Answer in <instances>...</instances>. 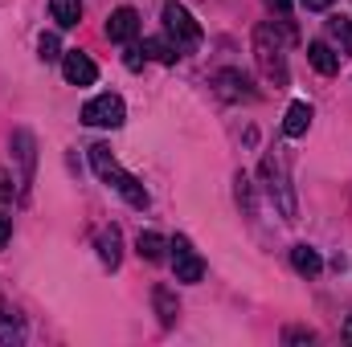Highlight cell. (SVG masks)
<instances>
[{
	"instance_id": "27",
	"label": "cell",
	"mask_w": 352,
	"mask_h": 347,
	"mask_svg": "<svg viewBox=\"0 0 352 347\" xmlns=\"http://www.w3.org/2000/svg\"><path fill=\"white\" fill-rule=\"evenodd\" d=\"M12 196V180H8V172H0V200H8Z\"/></svg>"
},
{
	"instance_id": "11",
	"label": "cell",
	"mask_w": 352,
	"mask_h": 347,
	"mask_svg": "<svg viewBox=\"0 0 352 347\" xmlns=\"http://www.w3.org/2000/svg\"><path fill=\"white\" fill-rule=\"evenodd\" d=\"M307 127H311V106L307 102H291L287 106V119H283V135L299 139V135H307Z\"/></svg>"
},
{
	"instance_id": "10",
	"label": "cell",
	"mask_w": 352,
	"mask_h": 347,
	"mask_svg": "<svg viewBox=\"0 0 352 347\" xmlns=\"http://www.w3.org/2000/svg\"><path fill=\"white\" fill-rule=\"evenodd\" d=\"M12 147H16V160H21V184H33V164H37V152H33V135L29 131H12Z\"/></svg>"
},
{
	"instance_id": "22",
	"label": "cell",
	"mask_w": 352,
	"mask_h": 347,
	"mask_svg": "<svg viewBox=\"0 0 352 347\" xmlns=\"http://www.w3.org/2000/svg\"><path fill=\"white\" fill-rule=\"evenodd\" d=\"M311 339H316V335H311L307 327H291V331H287V344H311Z\"/></svg>"
},
{
	"instance_id": "14",
	"label": "cell",
	"mask_w": 352,
	"mask_h": 347,
	"mask_svg": "<svg viewBox=\"0 0 352 347\" xmlns=\"http://www.w3.org/2000/svg\"><path fill=\"white\" fill-rule=\"evenodd\" d=\"M291 265H295L299 274H307V278H316V274L324 270V261H320V254H316L311 246H295V250H291Z\"/></svg>"
},
{
	"instance_id": "12",
	"label": "cell",
	"mask_w": 352,
	"mask_h": 347,
	"mask_svg": "<svg viewBox=\"0 0 352 347\" xmlns=\"http://www.w3.org/2000/svg\"><path fill=\"white\" fill-rule=\"evenodd\" d=\"M217 86H221V98H254L250 78L238 74V70H221V74H217Z\"/></svg>"
},
{
	"instance_id": "25",
	"label": "cell",
	"mask_w": 352,
	"mask_h": 347,
	"mask_svg": "<svg viewBox=\"0 0 352 347\" xmlns=\"http://www.w3.org/2000/svg\"><path fill=\"white\" fill-rule=\"evenodd\" d=\"M266 4H270V8H274V12H278V16H283V21H287V16H291V0H266Z\"/></svg>"
},
{
	"instance_id": "19",
	"label": "cell",
	"mask_w": 352,
	"mask_h": 347,
	"mask_svg": "<svg viewBox=\"0 0 352 347\" xmlns=\"http://www.w3.org/2000/svg\"><path fill=\"white\" fill-rule=\"evenodd\" d=\"M328 33H332V41L344 49V53H352V21L340 12V16H328Z\"/></svg>"
},
{
	"instance_id": "5",
	"label": "cell",
	"mask_w": 352,
	"mask_h": 347,
	"mask_svg": "<svg viewBox=\"0 0 352 347\" xmlns=\"http://www.w3.org/2000/svg\"><path fill=\"white\" fill-rule=\"evenodd\" d=\"M168 250H173L176 282H201V278H205V261H201V254L192 250V241H188V237H176Z\"/></svg>"
},
{
	"instance_id": "28",
	"label": "cell",
	"mask_w": 352,
	"mask_h": 347,
	"mask_svg": "<svg viewBox=\"0 0 352 347\" xmlns=\"http://www.w3.org/2000/svg\"><path fill=\"white\" fill-rule=\"evenodd\" d=\"M340 335H344V344H352V315H349V323H344V331H340Z\"/></svg>"
},
{
	"instance_id": "16",
	"label": "cell",
	"mask_w": 352,
	"mask_h": 347,
	"mask_svg": "<svg viewBox=\"0 0 352 347\" xmlns=\"http://www.w3.org/2000/svg\"><path fill=\"white\" fill-rule=\"evenodd\" d=\"M144 58H156V62H164V66H176L180 49H176L173 41H164V37H148V41H144Z\"/></svg>"
},
{
	"instance_id": "23",
	"label": "cell",
	"mask_w": 352,
	"mask_h": 347,
	"mask_svg": "<svg viewBox=\"0 0 352 347\" xmlns=\"http://www.w3.org/2000/svg\"><path fill=\"white\" fill-rule=\"evenodd\" d=\"M8 237H12V217H4V213H0V250H4V241H8Z\"/></svg>"
},
{
	"instance_id": "13",
	"label": "cell",
	"mask_w": 352,
	"mask_h": 347,
	"mask_svg": "<svg viewBox=\"0 0 352 347\" xmlns=\"http://www.w3.org/2000/svg\"><path fill=\"white\" fill-rule=\"evenodd\" d=\"M50 12L62 29H74L82 21V0H50Z\"/></svg>"
},
{
	"instance_id": "26",
	"label": "cell",
	"mask_w": 352,
	"mask_h": 347,
	"mask_svg": "<svg viewBox=\"0 0 352 347\" xmlns=\"http://www.w3.org/2000/svg\"><path fill=\"white\" fill-rule=\"evenodd\" d=\"M336 0H303V8H311V12H324V8H332Z\"/></svg>"
},
{
	"instance_id": "8",
	"label": "cell",
	"mask_w": 352,
	"mask_h": 347,
	"mask_svg": "<svg viewBox=\"0 0 352 347\" xmlns=\"http://www.w3.org/2000/svg\"><path fill=\"white\" fill-rule=\"evenodd\" d=\"M263 176H266V188H270V196L278 192V208H283V217H295V196H291V184H287L283 168H278L274 160H266V164H263Z\"/></svg>"
},
{
	"instance_id": "21",
	"label": "cell",
	"mask_w": 352,
	"mask_h": 347,
	"mask_svg": "<svg viewBox=\"0 0 352 347\" xmlns=\"http://www.w3.org/2000/svg\"><path fill=\"white\" fill-rule=\"evenodd\" d=\"M37 49H41V62H58V58H62V41H58V33H41Z\"/></svg>"
},
{
	"instance_id": "17",
	"label": "cell",
	"mask_w": 352,
	"mask_h": 347,
	"mask_svg": "<svg viewBox=\"0 0 352 347\" xmlns=\"http://www.w3.org/2000/svg\"><path fill=\"white\" fill-rule=\"evenodd\" d=\"M135 250H140V258H144V261H164V250H168V241H164L160 233H140Z\"/></svg>"
},
{
	"instance_id": "20",
	"label": "cell",
	"mask_w": 352,
	"mask_h": 347,
	"mask_svg": "<svg viewBox=\"0 0 352 347\" xmlns=\"http://www.w3.org/2000/svg\"><path fill=\"white\" fill-rule=\"evenodd\" d=\"M21 339V327H16V319L4 311V298H0V344H16Z\"/></svg>"
},
{
	"instance_id": "18",
	"label": "cell",
	"mask_w": 352,
	"mask_h": 347,
	"mask_svg": "<svg viewBox=\"0 0 352 347\" xmlns=\"http://www.w3.org/2000/svg\"><path fill=\"white\" fill-rule=\"evenodd\" d=\"M152 302H156L160 323H164V327H173V323H176V298H173V290H168V286H156V290H152Z\"/></svg>"
},
{
	"instance_id": "15",
	"label": "cell",
	"mask_w": 352,
	"mask_h": 347,
	"mask_svg": "<svg viewBox=\"0 0 352 347\" xmlns=\"http://www.w3.org/2000/svg\"><path fill=\"white\" fill-rule=\"evenodd\" d=\"M119 246H123V237H119V229H115V225H111V229H102V233H98V258L107 261V265H111V270H115V265H119Z\"/></svg>"
},
{
	"instance_id": "7",
	"label": "cell",
	"mask_w": 352,
	"mask_h": 347,
	"mask_svg": "<svg viewBox=\"0 0 352 347\" xmlns=\"http://www.w3.org/2000/svg\"><path fill=\"white\" fill-rule=\"evenodd\" d=\"M107 37L119 41V45L135 41V37H140V12H135V8H115L111 21H107Z\"/></svg>"
},
{
	"instance_id": "3",
	"label": "cell",
	"mask_w": 352,
	"mask_h": 347,
	"mask_svg": "<svg viewBox=\"0 0 352 347\" xmlns=\"http://www.w3.org/2000/svg\"><path fill=\"white\" fill-rule=\"evenodd\" d=\"M164 29H168V37H173V45L180 53H188V49L201 45V25H197L192 12H188L184 4H176V0L164 4Z\"/></svg>"
},
{
	"instance_id": "4",
	"label": "cell",
	"mask_w": 352,
	"mask_h": 347,
	"mask_svg": "<svg viewBox=\"0 0 352 347\" xmlns=\"http://www.w3.org/2000/svg\"><path fill=\"white\" fill-rule=\"evenodd\" d=\"M123 98L119 94H98L82 106V123L87 127H123Z\"/></svg>"
},
{
	"instance_id": "2",
	"label": "cell",
	"mask_w": 352,
	"mask_h": 347,
	"mask_svg": "<svg viewBox=\"0 0 352 347\" xmlns=\"http://www.w3.org/2000/svg\"><path fill=\"white\" fill-rule=\"evenodd\" d=\"M295 33L287 29L283 37L274 33V25H258L254 29V53H258V66H263V74L270 78V82H287V62H283V45L291 41Z\"/></svg>"
},
{
	"instance_id": "6",
	"label": "cell",
	"mask_w": 352,
	"mask_h": 347,
	"mask_svg": "<svg viewBox=\"0 0 352 347\" xmlns=\"http://www.w3.org/2000/svg\"><path fill=\"white\" fill-rule=\"evenodd\" d=\"M62 74H66V82H70V86H94V78H98V66L90 62L87 53L70 49V53H62Z\"/></svg>"
},
{
	"instance_id": "9",
	"label": "cell",
	"mask_w": 352,
	"mask_h": 347,
	"mask_svg": "<svg viewBox=\"0 0 352 347\" xmlns=\"http://www.w3.org/2000/svg\"><path fill=\"white\" fill-rule=\"evenodd\" d=\"M340 58H344V53H336L328 41H311V45H307V62H311L324 78H332V74L340 70Z\"/></svg>"
},
{
	"instance_id": "24",
	"label": "cell",
	"mask_w": 352,
	"mask_h": 347,
	"mask_svg": "<svg viewBox=\"0 0 352 347\" xmlns=\"http://www.w3.org/2000/svg\"><path fill=\"white\" fill-rule=\"evenodd\" d=\"M140 53H144V49H127V58H123V62H127V70H140V66H144V58H140Z\"/></svg>"
},
{
	"instance_id": "1",
	"label": "cell",
	"mask_w": 352,
	"mask_h": 347,
	"mask_svg": "<svg viewBox=\"0 0 352 347\" xmlns=\"http://www.w3.org/2000/svg\"><path fill=\"white\" fill-rule=\"evenodd\" d=\"M90 164H94L98 180H102V184H111V188L131 204V208H148V188H144L131 172H123V168H119V160L111 156V147H107V143H94V147H90Z\"/></svg>"
}]
</instances>
